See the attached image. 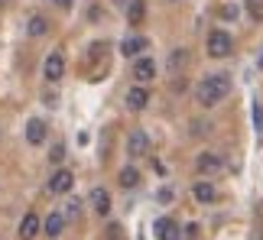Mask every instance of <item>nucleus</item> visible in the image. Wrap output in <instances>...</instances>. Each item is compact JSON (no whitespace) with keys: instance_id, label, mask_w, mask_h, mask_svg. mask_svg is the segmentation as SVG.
<instances>
[{"instance_id":"6","label":"nucleus","mask_w":263,"mask_h":240,"mask_svg":"<svg viewBox=\"0 0 263 240\" xmlns=\"http://www.w3.org/2000/svg\"><path fill=\"white\" fill-rule=\"evenodd\" d=\"M149 104V91H146V88H130V91H127V107H130V111H143V107Z\"/></svg>"},{"instance_id":"26","label":"nucleus","mask_w":263,"mask_h":240,"mask_svg":"<svg viewBox=\"0 0 263 240\" xmlns=\"http://www.w3.org/2000/svg\"><path fill=\"white\" fill-rule=\"evenodd\" d=\"M52 4H59V7H72V0H52Z\"/></svg>"},{"instance_id":"11","label":"nucleus","mask_w":263,"mask_h":240,"mask_svg":"<svg viewBox=\"0 0 263 240\" xmlns=\"http://www.w3.org/2000/svg\"><path fill=\"white\" fill-rule=\"evenodd\" d=\"M39 227H43V221H39L36 214H26L23 221H20V237H23V240H33L39 234Z\"/></svg>"},{"instance_id":"28","label":"nucleus","mask_w":263,"mask_h":240,"mask_svg":"<svg viewBox=\"0 0 263 240\" xmlns=\"http://www.w3.org/2000/svg\"><path fill=\"white\" fill-rule=\"evenodd\" d=\"M254 240H263V237H254Z\"/></svg>"},{"instance_id":"1","label":"nucleus","mask_w":263,"mask_h":240,"mask_svg":"<svg viewBox=\"0 0 263 240\" xmlns=\"http://www.w3.org/2000/svg\"><path fill=\"white\" fill-rule=\"evenodd\" d=\"M228 91H231V78L224 72H215V75H205L198 82L195 97H198L201 107H215V104H221L228 97Z\"/></svg>"},{"instance_id":"7","label":"nucleus","mask_w":263,"mask_h":240,"mask_svg":"<svg viewBox=\"0 0 263 240\" xmlns=\"http://www.w3.org/2000/svg\"><path fill=\"white\" fill-rule=\"evenodd\" d=\"M134 78H137V82H149V78H156V62H153V58H137V62H134Z\"/></svg>"},{"instance_id":"15","label":"nucleus","mask_w":263,"mask_h":240,"mask_svg":"<svg viewBox=\"0 0 263 240\" xmlns=\"http://www.w3.org/2000/svg\"><path fill=\"white\" fill-rule=\"evenodd\" d=\"M221 169V159L215 153H201L198 156V172H218Z\"/></svg>"},{"instance_id":"17","label":"nucleus","mask_w":263,"mask_h":240,"mask_svg":"<svg viewBox=\"0 0 263 240\" xmlns=\"http://www.w3.org/2000/svg\"><path fill=\"white\" fill-rule=\"evenodd\" d=\"M244 10L254 23H263V0H244Z\"/></svg>"},{"instance_id":"27","label":"nucleus","mask_w":263,"mask_h":240,"mask_svg":"<svg viewBox=\"0 0 263 240\" xmlns=\"http://www.w3.org/2000/svg\"><path fill=\"white\" fill-rule=\"evenodd\" d=\"M260 68H263V55H260Z\"/></svg>"},{"instance_id":"12","label":"nucleus","mask_w":263,"mask_h":240,"mask_svg":"<svg viewBox=\"0 0 263 240\" xmlns=\"http://www.w3.org/2000/svg\"><path fill=\"white\" fill-rule=\"evenodd\" d=\"M143 49H146V39H143V36H130V39H124V43H120V52L130 55V58H137Z\"/></svg>"},{"instance_id":"8","label":"nucleus","mask_w":263,"mask_h":240,"mask_svg":"<svg viewBox=\"0 0 263 240\" xmlns=\"http://www.w3.org/2000/svg\"><path fill=\"white\" fill-rule=\"evenodd\" d=\"M156 227V237L159 240H182V234H179V227L169 221V217H159V221L153 224Z\"/></svg>"},{"instance_id":"13","label":"nucleus","mask_w":263,"mask_h":240,"mask_svg":"<svg viewBox=\"0 0 263 240\" xmlns=\"http://www.w3.org/2000/svg\"><path fill=\"white\" fill-rule=\"evenodd\" d=\"M192 195H195V202H201V205H208V202H215V198H218V192H215V185H211V182H195Z\"/></svg>"},{"instance_id":"5","label":"nucleus","mask_w":263,"mask_h":240,"mask_svg":"<svg viewBox=\"0 0 263 240\" xmlns=\"http://www.w3.org/2000/svg\"><path fill=\"white\" fill-rule=\"evenodd\" d=\"M127 153L130 156H146L149 153V136L143 130H134V133L127 136Z\"/></svg>"},{"instance_id":"2","label":"nucleus","mask_w":263,"mask_h":240,"mask_svg":"<svg viewBox=\"0 0 263 240\" xmlns=\"http://www.w3.org/2000/svg\"><path fill=\"white\" fill-rule=\"evenodd\" d=\"M231 46H234V39H231L224 29H215V33L208 36V55H211V58L228 55V52H231Z\"/></svg>"},{"instance_id":"4","label":"nucleus","mask_w":263,"mask_h":240,"mask_svg":"<svg viewBox=\"0 0 263 240\" xmlns=\"http://www.w3.org/2000/svg\"><path fill=\"white\" fill-rule=\"evenodd\" d=\"M43 75H46V82H59V78L65 75V58L59 52H52L46 58V65H43Z\"/></svg>"},{"instance_id":"19","label":"nucleus","mask_w":263,"mask_h":240,"mask_svg":"<svg viewBox=\"0 0 263 240\" xmlns=\"http://www.w3.org/2000/svg\"><path fill=\"white\" fill-rule=\"evenodd\" d=\"M143 13H146V7H143V0H134V4H130V10H127V16H130V23H140V19H143Z\"/></svg>"},{"instance_id":"29","label":"nucleus","mask_w":263,"mask_h":240,"mask_svg":"<svg viewBox=\"0 0 263 240\" xmlns=\"http://www.w3.org/2000/svg\"><path fill=\"white\" fill-rule=\"evenodd\" d=\"M0 4H7V0H0Z\"/></svg>"},{"instance_id":"16","label":"nucleus","mask_w":263,"mask_h":240,"mask_svg":"<svg viewBox=\"0 0 263 240\" xmlns=\"http://www.w3.org/2000/svg\"><path fill=\"white\" fill-rule=\"evenodd\" d=\"M117 178H120V185H124V188H137V185H140V172H137L134 166H124Z\"/></svg>"},{"instance_id":"3","label":"nucleus","mask_w":263,"mask_h":240,"mask_svg":"<svg viewBox=\"0 0 263 240\" xmlns=\"http://www.w3.org/2000/svg\"><path fill=\"white\" fill-rule=\"evenodd\" d=\"M72 185H75V175L68 172V169H59V172L49 178V192H52V195H65V192H72Z\"/></svg>"},{"instance_id":"10","label":"nucleus","mask_w":263,"mask_h":240,"mask_svg":"<svg viewBox=\"0 0 263 240\" xmlns=\"http://www.w3.org/2000/svg\"><path fill=\"white\" fill-rule=\"evenodd\" d=\"M26 139H29L33 146H39V143L46 139V124H43L39 117H33V120L26 124Z\"/></svg>"},{"instance_id":"24","label":"nucleus","mask_w":263,"mask_h":240,"mask_svg":"<svg viewBox=\"0 0 263 240\" xmlns=\"http://www.w3.org/2000/svg\"><path fill=\"white\" fill-rule=\"evenodd\" d=\"M221 16H228V19H234V16H237V7H221Z\"/></svg>"},{"instance_id":"21","label":"nucleus","mask_w":263,"mask_h":240,"mask_svg":"<svg viewBox=\"0 0 263 240\" xmlns=\"http://www.w3.org/2000/svg\"><path fill=\"white\" fill-rule=\"evenodd\" d=\"M78 214H82V208H78V202H68V208H65V214H62V217H68V221H75Z\"/></svg>"},{"instance_id":"22","label":"nucleus","mask_w":263,"mask_h":240,"mask_svg":"<svg viewBox=\"0 0 263 240\" xmlns=\"http://www.w3.org/2000/svg\"><path fill=\"white\" fill-rule=\"evenodd\" d=\"M49 159H52V163H62V159H65V146H62V143H55V146H52V153H49Z\"/></svg>"},{"instance_id":"9","label":"nucleus","mask_w":263,"mask_h":240,"mask_svg":"<svg viewBox=\"0 0 263 240\" xmlns=\"http://www.w3.org/2000/svg\"><path fill=\"white\" fill-rule=\"evenodd\" d=\"M91 208H95L98 214H110V195L104 188H91Z\"/></svg>"},{"instance_id":"14","label":"nucleus","mask_w":263,"mask_h":240,"mask_svg":"<svg viewBox=\"0 0 263 240\" xmlns=\"http://www.w3.org/2000/svg\"><path fill=\"white\" fill-rule=\"evenodd\" d=\"M43 231H46V237H59V234L65 231V217L59 214V211H55V214H49V217H46V224H43Z\"/></svg>"},{"instance_id":"20","label":"nucleus","mask_w":263,"mask_h":240,"mask_svg":"<svg viewBox=\"0 0 263 240\" xmlns=\"http://www.w3.org/2000/svg\"><path fill=\"white\" fill-rule=\"evenodd\" d=\"M182 65H185V52H176V55H169V72H179Z\"/></svg>"},{"instance_id":"23","label":"nucleus","mask_w":263,"mask_h":240,"mask_svg":"<svg viewBox=\"0 0 263 240\" xmlns=\"http://www.w3.org/2000/svg\"><path fill=\"white\" fill-rule=\"evenodd\" d=\"M185 240H198V224H189L185 227Z\"/></svg>"},{"instance_id":"25","label":"nucleus","mask_w":263,"mask_h":240,"mask_svg":"<svg viewBox=\"0 0 263 240\" xmlns=\"http://www.w3.org/2000/svg\"><path fill=\"white\" fill-rule=\"evenodd\" d=\"M254 120H257V130H263V111L260 107H254Z\"/></svg>"},{"instance_id":"18","label":"nucleus","mask_w":263,"mask_h":240,"mask_svg":"<svg viewBox=\"0 0 263 240\" xmlns=\"http://www.w3.org/2000/svg\"><path fill=\"white\" fill-rule=\"evenodd\" d=\"M29 36H43L46 33V29H49V19L46 16H29Z\"/></svg>"}]
</instances>
